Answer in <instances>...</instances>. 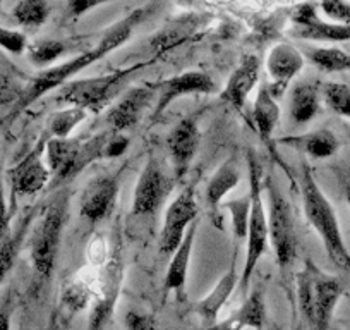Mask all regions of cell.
<instances>
[{"label":"cell","mask_w":350,"mask_h":330,"mask_svg":"<svg viewBox=\"0 0 350 330\" xmlns=\"http://www.w3.org/2000/svg\"><path fill=\"white\" fill-rule=\"evenodd\" d=\"M158 5V0L151 2L150 5H144V8L134 9L133 12L122 18L120 21H117L116 25L110 26L105 33L102 35V38L98 40L93 49L86 50V52L79 53L74 59L67 60V62L59 64V66H52L49 69L42 71V73L36 74L35 77H31L23 93L19 95L18 102L14 103L12 110L9 112L8 120L12 123L18 116H21L29 105H33L35 102H38L43 95H46L52 90L60 88L66 83H69L70 77H74L76 74H79L81 71L86 69L88 66L95 64L96 60L103 59L105 55H109L110 52H113L116 49L122 47L127 40L131 38L133 31L136 29V26H139L144 19L150 18L154 12Z\"/></svg>","instance_id":"1"},{"label":"cell","mask_w":350,"mask_h":330,"mask_svg":"<svg viewBox=\"0 0 350 330\" xmlns=\"http://www.w3.org/2000/svg\"><path fill=\"white\" fill-rule=\"evenodd\" d=\"M301 194L306 218L321 239L329 262L336 268L350 275V251L347 250V244L343 241L338 218L329 200L319 188L314 173L306 162L302 164Z\"/></svg>","instance_id":"2"},{"label":"cell","mask_w":350,"mask_h":330,"mask_svg":"<svg viewBox=\"0 0 350 330\" xmlns=\"http://www.w3.org/2000/svg\"><path fill=\"white\" fill-rule=\"evenodd\" d=\"M345 294L342 281L316 267L312 260L304 262L297 275V296L302 322L311 330H328L333 313Z\"/></svg>","instance_id":"3"},{"label":"cell","mask_w":350,"mask_h":330,"mask_svg":"<svg viewBox=\"0 0 350 330\" xmlns=\"http://www.w3.org/2000/svg\"><path fill=\"white\" fill-rule=\"evenodd\" d=\"M154 62H157L154 59H148L143 62L133 64V66L113 69L112 73L69 81L59 88L57 100L67 103L69 107H77V109H83L86 112L98 114L112 102L113 97L119 93V90L131 77L136 76L137 73H141Z\"/></svg>","instance_id":"4"},{"label":"cell","mask_w":350,"mask_h":330,"mask_svg":"<svg viewBox=\"0 0 350 330\" xmlns=\"http://www.w3.org/2000/svg\"><path fill=\"white\" fill-rule=\"evenodd\" d=\"M67 208H69V194L67 191H60L43 208L38 224L31 232L29 258H31L36 275L42 279H49L55 268L60 239H62L64 225L67 222Z\"/></svg>","instance_id":"5"},{"label":"cell","mask_w":350,"mask_h":330,"mask_svg":"<svg viewBox=\"0 0 350 330\" xmlns=\"http://www.w3.org/2000/svg\"><path fill=\"white\" fill-rule=\"evenodd\" d=\"M247 167H249V198H251V215H249L247 227V251H245L244 270L241 274L242 289H247L251 284L252 274L258 267L259 260L268 250V239H270V229H268V215L262 198V170L256 158L254 151H247Z\"/></svg>","instance_id":"6"},{"label":"cell","mask_w":350,"mask_h":330,"mask_svg":"<svg viewBox=\"0 0 350 330\" xmlns=\"http://www.w3.org/2000/svg\"><path fill=\"white\" fill-rule=\"evenodd\" d=\"M262 190L268 196V229H270L271 244L275 248L277 265L284 274L297 257V236H295L294 217L291 205L284 196L273 176H268L262 183Z\"/></svg>","instance_id":"7"},{"label":"cell","mask_w":350,"mask_h":330,"mask_svg":"<svg viewBox=\"0 0 350 330\" xmlns=\"http://www.w3.org/2000/svg\"><path fill=\"white\" fill-rule=\"evenodd\" d=\"M122 238L116 229L109 258H107L105 267H103V274L100 275L98 291H96L95 299L92 303V312H90V318H88L86 330H105L117 308V301H119L120 291H122Z\"/></svg>","instance_id":"8"},{"label":"cell","mask_w":350,"mask_h":330,"mask_svg":"<svg viewBox=\"0 0 350 330\" xmlns=\"http://www.w3.org/2000/svg\"><path fill=\"white\" fill-rule=\"evenodd\" d=\"M198 218L196 194L193 188H186L168 205L165 212L163 227L160 232V253L172 255L183 242L187 229Z\"/></svg>","instance_id":"9"},{"label":"cell","mask_w":350,"mask_h":330,"mask_svg":"<svg viewBox=\"0 0 350 330\" xmlns=\"http://www.w3.org/2000/svg\"><path fill=\"white\" fill-rule=\"evenodd\" d=\"M170 190L172 181L165 176L160 162L154 157H150L141 170L136 188H134L131 215L141 217V215L157 214Z\"/></svg>","instance_id":"10"},{"label":"cell","mask_w":350,"mask_h":330,"mask_svg":"<svg viewBox=\"0 0 350 330\" xmlns=\"http://www.w3.org/2000/svg\"><path fill=\"white\" fill-rule=\"evenodd\" d=\"M208 25H210V16L196 14V12H187L168 21L157 35L150 38V49L153 52L151 59L158 60L174 49L201 38L204 35L203 28H208Z\"/></svg>","instance_id":"11"},{"label":"cell","mask_w":350,"mask_h":330,"mask_svg":"<svg viewBox=\"0 0 350 330\" xmlns=\"http://www.w3.org/2000/svg\"><path fill=\"white\" fill-rule=\"evenodd\" d=\"M153 88L158 99L153 110V119H157L180 97L210 95L217 90V86H215L213 77L206 71H187V73L160 81V83H154Z\"/></svg>","instance_id":"12"},{"label":"cell","mask_w":350,"mask_h":330,"mask_svg":"<svg viewBox=\"0 0 350 330\" xmlns=\"http://www.w3.org/2000/svg\"><path fill=\"white\" fill-rule=\"evenodd\" d=\"M120 184L116 176L100 174L84 186L79 200V214L92 224L107 220L113 214Z\"/></svg>","instance_id":"13"},{"label":"cell","mask_w":350,"mask_h":330,"mask_svg":"<svg viewBox=\"0 0 350 330\" xmlns=\"http://www.w3.org/2000/svg\"><path fill=\"white\" fill-rule=\"evenodd\" d=\"M46 140L38 141L35 148L26 155L25 158L9 169V181H11V190L14 196H31L40 193L50 181L49 165L43 162Z\"/></svg>","instance_id":"14"},{"label":"cell","mask_w":350,"mask_h":330,"mask_svg":"<svg viewBox=\"0 0 350 330\" xmlns=\"http://www.w3.org/2000/svg\"><path fill=\"white\" fill-rule=\"evenodd\" d=\"M267 69L271 77L268 86L275 99H282L294 77L304 69V53L292 43H277L268 52Z\"/></svg>","instance_id":"15"},{"label":"cell","mask_w":350,"mask_h":330,"mask_svg":"<svg viewBox=\"0 0 350 330\" xmlns=\"http://www.w3.org/2000/svg\"><path fill=\"white\" fill-rule=\"evenodd\" d=\"M294 36L311 42H350V25H336L332 21H323L316 14L314 4H302L292 14Z\"/></svg>","instance_id":"16"},{"label":"cell","mask_w":350,"mask_h":330,"mask_svg":"<svg viewBox=\"0 0 350 330\" xmlns=\"http://www.w3.org/2000/svg\"><path fill=\"white\" fill-rule=\"evenodd\" d=\"M154 97H157V92H154L153 85L127 90L122 99H119V102L107 112L105 123L109 124L113 133L131 129L139 123L144 110L148 109Z\"/></svg>","instance_id":"17"},{"label":"cell","mask_w":350,"mask_h":330,"mask_svg":"<svg viewBox=\"0 0 350 330\" xmlns=\"http://www.w3.org/2000/svg\"><path fill=\"white\" fill-rule=\"evenodd\" d=\"M201 133L198 126V119L194 116H187L180 120L167 138V148L170 151L172 162H174L175 174L183 177L189 169L191 162L196 157L200 148Z\"/></svg>","instance_id":"18"},{"label":"cell","mask_w":350,"mask_h":330,"mask_svg":"<svg viewBox=\"0 0 350 330\" xmlns=\"http://www.w3.org/2000/svg\"><path fill=\"white\" fill-rule=\"evenodd\" d=\"M259 71H261V60L258 55L247 53L242 57L239 66L228 77L225 88L221 90L220 99L234 107L237 112H244L245 102L258 85Z\"/></svg>","instance_id":"19"},{"label":"cell","mask_w":350,"mask_h":330,"mask_svg":"<svg viewBox=\"0 0 350 330\" xmlns=\"http://www.w3.org/2000/svg\"><path fill=\"white\" fill-rule=\"evenodd\" d=\"M237 248L234 251V257H232V264L228 267V270L225 272L224 277L217 282L213 289H211L210 294L206 298H203L201 301H198L194 305V313L198 316L203 318V322H206V325H213L217 323L218 316H220L221 308L225 306V303L228 301V298L232 296V292L235 291V288L241 282V275L237 272Z\"/></svg>","instance_id":"20"},{"label":"cell","mask_w":350,"mask_h":330,"mask_svg":"<svg viewBox=\"0 0 350 330\" xmlns=\"http://www.w3.org/2000/svg\"><path fill=\"white\" fill-rule=\"evenodd\" d=\"M267 320V305H265V292L261 288L254 289L247 296L241 308L221 322L213 323L203 330H261Z\"/></svg>","instance_id":"21"},{"label":"cell","mask_w":350,"mask_h":330,"mask_svg":"<svg viewBox=\"0 0 350 330\" xmlns=\"http://www.w3.org/2000/svg\"><path fill=\"white\" fill-rule=\"evenodd\" d=\"M109 140L110 134L107 133H98L95 134V136L81 140L70 164L67 165L59 176L53 177V186H62V184L76 179V177L86 169L88 165H92L93 162H98L102 160V158H105V150Z\"/></svg>","instance_id":"22"},{"label":"cell","mask_w":350,"mask_h":330,"mask_svg":"<svg viewBox=\"0 0 350 330\" xmlns=\"http://www.w3.org/2000/svg\"><path fill=\"white\" fill-rule=\"evenodd\" d=\"M196 229H198V220H194L193 224L189 225V231L186 232V236H184L179 248L172 253V260L170 264H168L167 274H165V281H163L165 296L172 291L179 292V294H183L184 292V288H186V282H187V272H189L191 255H193L194 238H196Z\"/></svg>","instance_id":"23"},{"label":"cell","mask_w":350,"mask_h":330,"mask_svg":"<svg viewBox=\"0 0 350 330\" xmlns=\"http://www.w3.org/2000/svg\"><path fill=\"white\" fill-rule=\"evenodd\" d=\"M275 143L294 148L312 158H329L340 148L338 138L329 129H316L311 133L297 134V136H284Z\"/></svg>","instance_id":"24"},{"label":"cell","mask_w":350,"mask_h":330,"mask_svg":"<svg viewBox=\"0 0 350 330\" xmlns=\"http://www.w3.org/2000/svg\"><path fill=\"white\" fill-rule=\"evenodd\" d=\"M36 214H38V205H33L23 215L14 231L9 232L8 238L0 242V284L4 282V279L8 277V274L14 267L16 260H18L19 253H21L23 242H25L26 236L29 234V229H31L33 222H35Z\"/></svg>","instance_id":"25"},{"label":"cell","mask_w":350,"mask_h":330,"mask_svg":"<svg viewBox=\"0 0 350 330\" xmlns=\"http://www.w3.org/2000/svg\"><path fill=\"white\" fill-rule=\"evenodd\" d=\"M100 277L92 281L86 277L69 279L60 288V309L64 315L74 316L92 305L98 291Z\"/></svg>","instance_id":"26"},{"label":"cell","mask_w":350,"mask_h":330,"mask_svg":"<svg viewBox=\"0 0 350 330\" xmlns=\"http://www.w3.org/2000/svg\"><path fill=\"white\" fill-rule=\"evenodd\" d=\"M321 85L319 81H304L291 93V117L295 124L304 126L321 112Z\"/></svg>","instance_id":"27"},{"label":"cell","mask_w":350,"mask_h":330,"mask_svg":"<svg viewBox=\"0 0 350 330\" xmlns=\"http://www.w3.org/2000/svg\"><path fill=\"white\" fill-rule=\"evenodd\" d=\"M241 181V167L235 157L227 158L224 164L218 167L217 173L211 176L210 183L206 186V205L211 214H217L221 208V201L225 200L232 190Z\"/></svg>","instance_id":"28"},{"label":"cell","mask_w":350,"mask_h":330,"mask_svg":"<svg viewBox=\"0 0 350 330\" xmlns=\"http://www.w3.org/2000/svg\"><path fill=\"white\" fill-rule=\"evenodd\" d=\"M252 119H254L256 131H258L262 143L270 144L275 127L280 120V105L267 85L259 88L254 102V110H252Z\"/></svg>","instance_id":"29"},{"label":"cell","mask_w":350,"mask_h":330,"mask_svg":"<svg viewBox=\"0 0 350 330\" xmlns=\"http://www.w3.org/2000/svg\"><path fill=\"white\" fill-rule=\"evenodd\" d=\"M302 53L323 73L350 71V53L338 47H306Z\"/></svg>","instance_id":"30"},{"label":"cell","mask_w":350,"mask_h":330,"mask_svg":"<svg viewBox=\"0 0 350 330\" xmlns=\"http://www.w3.org/2000/svg\"><path fill=\"white\" fill-rule=\"evenodd\" d=\"M79 141L81 138H66V140H62V138H46V165H49L50 174L53 177L59 176L67 165L70 164Z\"/></svg>","instance_id":"31"},{"label":"cell","mask_w":350,"mask_h":330,"mask_svg":"<svg viewBox=\"0 0 350 330\" xmlns=\"http://www.w3.org/2000/svg\"><path fill=\"white\" fill-rule=\"evenodd\" d=\"M11 16L16 25L36 29L49 19L50 5L46 0H19L11 11Z\"/></svg>","instance_id":"32"},{"label":"cell","mask_w":350,"mask_h":330,"mask_svg":"<svg viewBox=\"0 0 350 330\" xmlns=\"http://www.w3.org/2000/svg\"><path fill=\"white\" fill-rule=\"evenodd\" d=\"M84 119H86V110L77 109V107L57 110L50 116L49 123H46V136L66 140Z\"/></svg>","instance_id":"33"},{"label":"cell","mask_w":350,"mask_h":330,"mask_svg":"<svg viewBox=\"0 0 350 330\" xmlns=\"http://www.w3.org/2000/svg\"><path fill=\"white\" fill-rule=\"evenodd\" d=\"M66 50V43L59 42V40L43 38L29 43L28 49H26V53H28V59L33 66L46 67L55 62Z\"/></svg>","instance_id":"34"},{"label":"cell","mask_w":350,"mask_h":330,"mask_svg":"<svg viewBox=\"0 0 350 330\" xmlns=\"http://www.w3.org/2000/svg\"><path fill=\"white\" fill-rule=\"evenodd\" d=\"M225 210L230 214L232 220V231H234L235 238L241 239L247 238V227H249V215H251V198H237V200L225 201Z\"/></svg>","instance_id":"35"},{"label":"cell","mask_w":350,"mask_h":330,"mask_svg":"<svg viewBox=\"0 0 350 330\" xmlns=\"http://www.w3.org/2000/svg\"><path fill=\"white\" fill-rule=\"evenodd\" d=\"M323 97L329 110L350 120V86L343 83H326Z\"/></svg>","instance_id":"36"},{"label":"cell","mask_w":350,"mask_h":330,"mask_svg":"<svg viewBox=\"0 0 350 330\" xmlns=\"http://www.w3.org/2000/svg\"><path fill=\"white\" fill-rule=\"evenodd\" d=\"M0 49L8 50L12 55H21L28 49V38L23 31L0 26Z\"/></svg>","instance_id":"37"},{"label":"cell","mask_w":350,"mask_h":330,"mask_svg":"<svg viewBox=\"0 0 350 330\" xmlns=\"http://www.w3.org/2000/svg\"><path fill=\"white\" fill-rule=\"evenodd\" d=\"M323 14L336 25H350V2L347 0H321Z\"/></svg>","instance_id":"38"},{"label":"cell","mask_w":350,"mask_h":330,"mask_svg":"<svg viewBox=\"0 0 350 330\" xmlns=\"http://www.w3.org/2000/svg\"><path fill=\"white\" fill-rule=\"evenodd\" d=\"M124 322H126L127 330H161L160 323H158L157 316L153 313L131 309V312L126 313Z\"/></svg>","instance_id":"39"},{"label":"cell","mask_w":350,"mask_h":330,"mask_svg":"<svg viewBox=\"0 0 350 330\" xmlns=\"http://www.w3.org/2000/svg\"><path fill=\"white\" fill-rule=\"evenodd\" d=\"M109 2H112V0H67V5H66L67 18L77 19L81 18V16L86 14L88 11L100 8V5L103 4H109Z\"/></svg>","instance_id":"40"},{"label":"cell","mask_w":350,"mask_h":330,"mask_svg":"<svg viewBox=\"0 0 350 330\" xmlns=\"http://www.w3.org/2000/svg\"><path fill=\"white\" fill-rule=\"evenodd\" d=\"M11 232V214L8 208V200H5L4 191V177L0 170V242L4 241Z\"/></svg>","instance_id":"41"},{"label":"cell","mask_w":350,"mask_h":330,"mask_svg":"<svg viewBox=\"0 0 350 330\" xmlns=\"http://www.w3.org/2000/svg\"><path fill=\"white\" fill-rule=\"evenodd\" d=\"M127 148H129V140L124 136H120V134H113V136H110L109 143H107L105 158L120 157L122 153H126Z\"/></svg>","instance_id":"42"},{"label":"cell","mask_w":350,"mask_h":330,"mask_svg":"<svg viewBox=\"0 0 350 330\" xmlns=\"http://www.w3.org/2000/svg\"><path fill=\"white\" fill-rule=\"evenodd\" d=\"M0 330H11V306H0Z\"/></svg>","instance_id":"43"},{"label":"cell","mask_w":350,"mask_h":330,"mask_svg":"<svg viewBox=\"0 0 350 330\" xmlns=\"http://www.w3.org/2000/svg\"><path fill=\"white\" fill-rule=\"evenodd\" d=\"M46 330H62V323H60V313L53 312L50 315V322H49V329Z\"/></svg>","instance_id":"44"},{"label":"cell","mask_w":350,"mask_h":330,"mask_svg":"<svg viewBox=\"0 0 350 330\" xmlns=\"http://www.w3.org/2000/svg\"><path fill=\"white\" fill-rule=\"evenodd\" d=\"M338 179H340V183H342L343 193H345V200H347V203H349V207H350V181H349V177L340 176V174H338Z\"/></svg>","instance_id":"45"},{"label":"cell","mask_w":350,"mask_h":330,"mask_svg":"<svg viewBox=\"0 0 350 330\" xmlns=\"http://www.w3.org/2000/svg\"><path fill=\"white\" fill-rule=\"evenodd\" d=\"M295 330H311V329H309L304 322H299L297 327H295Z\"/></svg>","instance_id":"46"},{"label":"cell","mask_w":350,"mask_h":330,"mask_svg":"<svg viewBox=\"0 0 350 330\" xmlns=\"http://www.w3.org/2000/svg\"><path fill=\"white\" fill-rule=\"evenodd\" d=\"M349 136H350V127H349Z\"/></svg>","instance_id":"47"},{"label":"cell","mask_w":350,"mask_h":330,"mask_svg":"<svg viewBox=\"0 0 350 330\" xmlns=\"http://www.w3.org/2000/svg\"><path fill=\"white\" fill-rule=\"evenodd\" d=\"M0 4H2V0H0Z\"/></svg>","instance_id":"48"},{"label":"cell","mask_w":350,"mask_h":330,"mask_svg":"<svg viewBox=\"0 0 350 330\" xmlns=\"http://www.w3.org/2000/svg\"><path fill=\"white\" fill-rule=\"evenodd\" d=\"M349 330H350V329H349Z\"/></svg>","instance_id":"49"}]
</instances>
